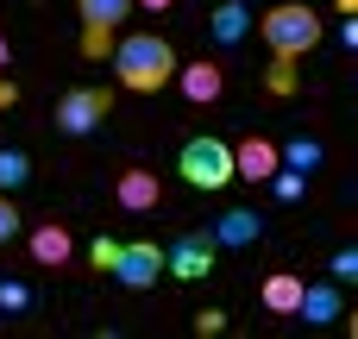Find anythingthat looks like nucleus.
<instances>
[{
	"instance_id": "1",
	"label": "nucleus",
	"mask_w": 358,
	"mask_h": 339,
	"mask_svg": "<svg viewBox=\"0 0 358 339\" xmlns=\"http://www.w3.org/2000/svg\"><path fill=\"white\" fill-rule=\"evenodd\" d=\"M113 75H120V88H132V94H157L170 75H176V50H170V38H157V31H126L113 50Z\"/></svg>"
},
{
	"instance_id": "2",
	"label": "nucleus",
	"mask_w": 358,
	"mask_h": 339,
	"mask_svg": "<svg viewBox=\"0 0 358 339\" xmlns=\"http://www.w3.org/2000/svg\"><path fill=\"white\" fill-rule=\"evenodd\" d=\"M252 25L264 31L271 57H283V63H302V57L321 44V13H315V6H302V0L264 6V19H252Z\"/></svg>"
},
{
	"instance_id": "3",
	"label": "nucleus",
	"mask_w": 358,
	"mask_h": 339,
	"mask_svg": "<svg viewBox=\"0 0 358 339\" xmlns=\"http://www.w3.org/2000/svg\"><path fill=\"white\" fill-rule=\"evenodd\" d=\"M176 170L189 189H227L233 182V145L214 138V132H195L182 151H176Z\"/></svg>"
},
{
	"instance_id": "4",
	"label": "nucleus",
	"mask_w": 358,
	"mask_h": 339,
	"mask_svg": "<svg viewBox=\"0 0 358 339\" xmlns=\"http://www.w3.org/2000/svg\"><path fill=\"white\" fill-rule=\"evenodd\" d=\"M214 233L208 226H189V233H176L170 245H164V271L176 277V283H201L208 271H214Z\"/></svg>"
},
{
	"instance_id": "5",
	"label": "nucleus",
	"mask_w": 358,
	"mask_h": 339,
	"mask_svg": "<svg viewBox=\"0 0 358 339\" xmlns=\"http://www.w3.org/2000/svg\"><path fill=\"white\" fill-rule=\"evenodd\" d=\"M76 19H82V57H107L113 31L132 19V0H76Z\"/></svg>"
},
{
	"instance_id": "6",
	"label": "nucleus",
	"mask_w": 358,
	"mask_h": 339,
	"mask_svg": "<svg viewBox=\"0 0 358 339\" xmlns=\"http://www.w3.org/2000/svg\"><path fill=\"white\" fill-rule=\"evenodd\" d=\"M107 277H113V283H126V289H151V283L164 277V245H151V239H132V245H120V239H113Z\"/></svg>"
},
{
	"instance_id": "7",
	"label": "nucleus",
	"mask_w": 358,
	"mask_h": 339,
	"mask_svg": "<svg viewBox=\"0 0 358 339\" xmlns=\"http://www.w3.org/2000/svg\"><path fill=\"white\" fill-rule=\"evenodd\" d=\"M107 113H113V88H69V94L57 101V126H63L69 138L94 132Z\"/></svg>"
},
{
	"instance_id": "8",
	"label": "nucleus",
	"mask_w": 358,
	"mask_h": 339,
	"mask_svg": "<svg viewBox=\"0 0 358 339\" xmlns=\"http://www.w3.org/2000/svg\"><path fill=\"white\" fill-rule=\"evenodd\" d=\"M176 88H182V101H195V107H214L220 101V88H227V75L214 69V57L208 63H176V75H170Z\"/></svg>"
},
{
	"instance_id": "9",
	"label": "nucleus",
	"mask_w": 358,
	"mask_h": 339,
	"mask_svg": "<svg viewBox=\"0 0 358 339\" xmlns=\"http://www.w3.org/2000/svg\"><path fill=\"white\" fill-rule=\"evenodd\" d=\"M214 245H227V252H245V245H258V233H264V214H252V208H227L214 226Z\"/></svg>"
},
{
	"instance_id": "10",
	"label": "nucleus",
	"mask_w": 358,
	"mask_h": 339,
	"mask_svg": "<svg viewBox=\"0 0 358 339\" xmlns=\"http://www.w3.org/2000/svg\"><path fill=\"white\" fill-rule=\"evenodd\" d=\"M296 315H302L308 327H334V321L346 315V296H340V283H302V302H296Z\"/></svg>"
},
{
	"instance_id": "11",
	"label": "nucleus",
	"mask_w": 358,
	"mask_h": 339,
	"mask_svg": "<svg viewBox=\"0 0 358 339\" xmlns=\"http://www.w3.org/2000/svg\"><path fill=\"white\" fill-rule=\"evenodd\" d=\"M252 19H258V13H252L245 0H214L208 31H214V44H220V50H233V44H245V38H252Z\"/></svg>"
},
{
	"instance_id": "12",
	"label": "nucleus",
	"mask_w": 358,
	"mask_h": 339,
	"mask_svg": "<svg viewBox=\"0 0 358 339\" xmlns=\"http://www.w3.org/2000/svg\"><path fill=\"white\" fill-rule=\"evenodd\" d=\"M113 201H120L126 214H151V208L164 201V189H157V176H151V170H120V182H113Z\"/></svg>"
},
{
	"instance_id": "13",
	"label": "nucleus",
	"mask_w": 358,
	"mask_h": 339,
	"mask_svg": "<svg viewBox=\"0 0 358 339\" xmlns=\"http://www.w3.org/2000/svg\"><path fill=\"white\" fill-rule=\"evenodd\" d=\"M25 245H31V258H38L44 271H63V264H69V252H76V239H69V226H63V220L31 226V239H25Z\"/></svg>"
},
{
	"instance_id": "14",
	"label": "nucleus",
	"mask_w": 358,
	"mask_h": 339,
	"mask_svg": "<svg viewBox=\"0 0 358 339\" xmlns=\"http://www.w3.org/2000/svg\"><path fill=\"white\" fill-rule=\"evenodd\" d=\"M271 170H277V145H271V138H258V132H252V138H239V145H233V176L264 182Z\"/></svg>"
},
{
	"instance_id": "15",
	"label": "nucleus",
	"mask_w": 358,
	"mask_h": 339,
	"mask_svg": "<svg viewBox=\"0 0 358 339\" xmlns=\"http://www.w3.org/2000/svg\"><path fill=\"white\" fill-rule=\"evenodd\" d=\"M296 302H302V277H296V271L264 277V308H271V315H296Z\"/></svg>"
},
{
	"instance_id": "16",
	"label": "nucleus",
	"mask_w": 358,
	"mask_h": 339,
	"mask_svg": "<svg viewBox=\"0 0 358 339\" xmlns=\"http://www.w3.org/2000/svg\"><path fill=\"white\" fill-rule=\"evenodd\" d=\"M277 164L315 176V170H321V145H315V138H289V145H277Z\"/></svg>"
},
{
	"instance_id": "17",
	"label": "nucleus",
	"mask_w": 358,
	"mask_h": 339,
	"mask_svg": "<svg viewBox=\"0 0 358 339\" xmlns=\"http://www.w3.org/2000/svg\"><path fill=\"white\" fill-rule=\"evenodd\" d=\"M264 182H271V195H277V201H302V195H308V176H302V170H283V164H277Z\"/></svg>"
},
{
	"instance_id": "18",
	"label": "nucleus",
	"mask_w": 358,
	"mask_h": 339,
	"mask_svg": "<svg viewBox=\"0 0 358 339\" xmlns=\"http://www.w3.org/2000/svg\"><path fill=\"white\" fill-rule=\"evenodd\" d=\"M25 176H31V157L25 151H0V195L25 189Z\"/></svg>"
},
{
	"instance_id": "19",
	"label": "nucleus",
	"mask_w": 358,
	"mask_h": 339,
	"mask_svg": "<svg viewBox=\"0 0 358 339\" xmlns=\"http://www.w3.org/2000/svg\"><path fill=\"white\" fill-rule=\"evenodd\" d=\"M25 308H31V289H25V283H6V277H0V315H25Z\"/></svg>"
},
{
	"instance_id": "20",
	"label": "nucleus",
	"mask_w": 358,
	"mask_h": 339,
	"mask_svg": "<svg viewBox=\"0 0 358 339\" xmlns=\"http://www.w3.org/2000/svg\"><path fill=\"white\" fill-rule=\"evenodd\" d=\"M334 283H340V289H352V283H358V252H352V245L334 252Z\"/></svg>"
},
{
	"instance_id": "21",
	"label": "nucleus",
	"mask_w": 358,
	"mask_h": 339,
	"mask_svg": "<svg viewBox=\"0 0 358 339\" xmlns=\"http://www.w3.org/2000/svg\"><path fill=\"white\" fill-rule=\"evenodd\" d=\"M271 94H296V63H283V57H271Z\"/></svg>"
},
{
	"instance_id": "22",
	"label": "nucleus",
	"mask_w": 358,
	"mask_h": 339,
	"mask_svg": "<svg viewBox=\"0 0 358 339\" xmlns=\"http://www.w3.org/2000/svg\"><path fill=\"white\" fill-rule=\"evenodd\" d=\"M13 233H19V208L13 195H0V245H13Z\"/></svg>"
},
{
	"instance_id": "23",
	"label": "nucleus",
	"mask_w": 358,
	"mask_h": 339,
	"mask_svg": "<svg viewBox=\"0 0 358 339\" xmlns=\"http://www.w3.org/2000/svg\"><path fill=\"white\" fill-rule=\"evenodd\" d=\"M195 333H201V339L227 333V315H220V308H201V315H195Z\"/></svg>"
},
{
	"instance_id": "24",
	"label": "nucleus",
	"mask_w": 358,
	"mask_h": 339,
	"mask_svg": "<svg viewBox=\"0 0 358 339\" xmlns=\"http://www.w3.org/2000/svg\"><path fill=\"white\" fill-rule=\"evenodd\" d=\"M13 101H19V82H6V75H0V113H6Z\"/></svg>"
},
{
	"instance_id": "25",
	"label": "nucleus",
	"mask_w": 358,
	"mask_h": 339,
	"mask_svg": "<svg viewBox=\"0 0 358 339\" xmlns=\"http://www.w3.org/2000/svg\"><path fill=\"white\" fill-rule=\"evenodd\" d=\"M132 6H145V13H170V0H132Z\"/></svg>"
},
{
	"instance_id": "26",
	"label": "nucleus",
	"mask_w": 358,
	"mask_h": 339,
	"mask_svg": "<svg viewBox=\"0 0 358 339\" xmlns=\"http://www.w3.org/2000/svg\"><path fill=\"white\" fill-rule=\"evenodd\" d=\"M6 63H13V44H6V38H0V69H6Z\"/></svg>"
},
{
	"instance_id": "27",
	"label": "nucleus",
	"mask_w": 358,
	"mask_h": 339,
	"mask_svg": "<svg viewBox=\"0 0 358 339\" xmlns=\"http://www.w3.org/2000/svg\"><path fill=\"white\" fill-rule=\"evenodd\" d=\"M334 6H340V13H346V19H352V13H358V0H334Z\"/></svg>"
}]
</instances>
